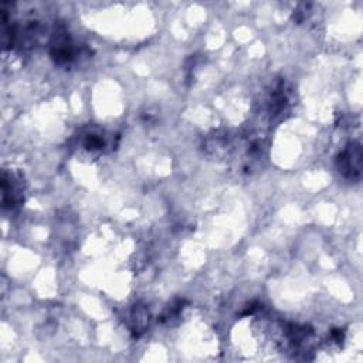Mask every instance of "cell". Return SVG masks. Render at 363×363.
Segmentation results:
<instances>
[{"label": "cell", "mask_w": 363, "mask_h": 363, "mask_svg": "<svg viewBox=\"0 0 363 363\" xmlns=\"http://www.w3.org/2000/svg\"><path fill=\"white\" fill-rule=\"evenodd\" d=\"M360 163L362 152L360 147L356 143H352L339 156V169L349 177H356L360 175Z\"/></svg>", "instance_id": "1"}]
</instances>
